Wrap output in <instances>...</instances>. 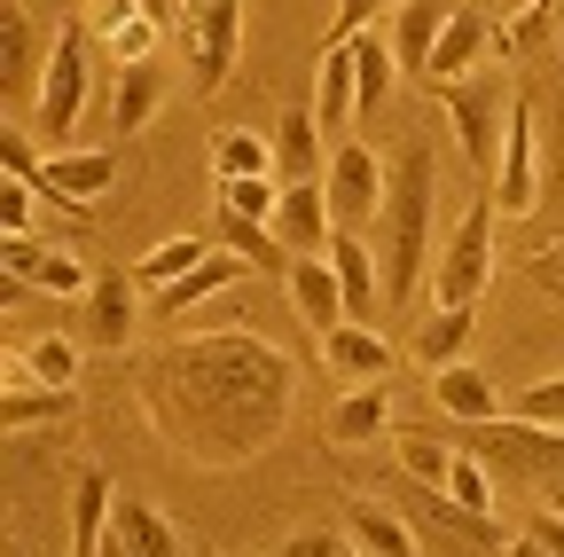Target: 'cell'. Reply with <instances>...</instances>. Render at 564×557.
<instances>
[{
    "instance_id": "1",
    "label": "cell",
    "mask_w": 564,
    "mask_h": 557,
    "mask_svg": "<svg viewBox=\"0 0 564 557\" xmlns=\"http://www.w3.org/2000/svg\"><path fill=\"white\" fill-rule=\"evenodd\" d=\"M141 416L196 471L259 463L299 416V369L259 330H196L141 362Z\"/></svg>"
},
{
    "instance_id": "2",
    "label": "cell",
    "mask_w": 564,
    "mask_h": 557,
    "mask_svg": "<svg viewBox=\"0 0 564 557\" xmlns=\"http://www.w3.org/2000/svg\"><path fill=\"white\" fill-rule=\"evenodd\" d=\"M432 142H408L392 158V196L377 221V267H384V307H408L423 283H432Z\"/></svg>"
},
{
    "instance_id": "3",
    "label": "cell",
    "mask_w": 564,
    "mask_h": 557,
    "mask_svg": "<svg viewBox=\"0 0 564 557\" xmlns=\"http://www.w3.org/2000/svg\"><path fill=\"white\" fill-rule=\"evenodd\" d=\"M494 196H470L463 204V221L447 228V244H440V259H432V307H470L478 291H486V275H494Z\"/></svg>"
},
{
    "instance_id": "4",
    "label": "cell",
    "mask_w": 564,
    "mask_h": 557,
    "mask_svg": "<svg viewBox=\"0 0 564 557\" xmlns=\"http://www.w3.org/2000/svg\"><path fill=\"white\" fill-rule=\"evenodd\" d=\"M173 32L188 40L196 63V95H220L236 79V55H243V0H173Z\"/></svg>"
},
{
    "instance_id": "5",
    "label": "cell",
    "mask_w": 564,
    "mask_h": 557,
    "mask_svg": "<svg viewBox=\"0 0 564 557\" xmlns=\"http://www.w3.org/2000/svg\"><path fill=\"white\" fill-rule=\"evenodd\" d=\"M432 95H440V110H447V126H455L463 158H470L478 173H494L502 133H510V110H518V103H502V95H510L502 72H470V79H455V87H432Z\"/></svg>"
},
{
    "instance_id": "6",
    "label": "cell",
    "mask_w": 564,
    "mask_h": 557,
    "mask_svg": "<svg viewBox=\"0 0 564 557\" xmlns=\"http://www.w3.org/2000/svg\"><path fill=\"white\" fill-rule=\"evenodd\" d=\"M322 189H329L337 236H377V221H384V196H392V165H384L369 142H345V150L329 158Z\"/></svg>"
},
{
    "instance_id": "7",
    "label": "cell",
    "mask_w": 564,
    "mask_h": 557,
    "mask_svg": "<svg viewBox=\"0 0 564 557\" xmlns=\"http://www.w3.org/2000/svg\"><path fill=\"white\" fill-rule=\"evenodd\" d=\"M79 110H87V24H63L47 40V79H40V103H32L24 126L63 150V133L79 126Z\"/></svg>"
},
{
    "instance_id": "8",
    "label": "cell",
    "mask_w": 564,
    "mask_h": 557,
    "mask_svg": "<svg viewBox=\"0 0 564 557\" xmlns=\"http://www.w3.org/2000/svg\"><path fill=\"white\" fill-rule=\"evenodd\" d=\"M0 267H9L17 291H55V299H79L95 291V267L70 251V244H40V236H0Z\"/></svg>"
},
{
    "instance_id": "9",
    "label": "cell",
    "mask_w": 564,
    "mask_h": 557,
    "mask_svg": "<svg viewBox=\"0 0 564 557\" xmlns=\"http://www.w3.org/2000/svg\"><path fill=\"white\" fill-rule=\"evenodd\" d=\"M494 213L502 221H525L533 204H541V158H533V110L518 103L510 110V133H502V158H494Z\"/></svg>"
},
{
    "instance_id": "10",
    "label": "cell",
    "mask_w": 564,
    "mask_h": 557,
    "mask_svg": "<svg viewBox=\"0 0 564 557\" xmlns=\"http://www.w3.org/2000/svg\"><path fill=\"white\" fill-rule=\"evenodd\" d=\"M274 244L291 251V259H329L337 244V213H329V189L322 181H291L274 204Z\"/></svg>"
},
{
    "instance_id": "11",
    "label": "cell",
    "mask_w": 564,
    "mask_h": 557,
    "mask_svg": "<svg viewBox=\"0 0 564 557\" xmlns=\"http://www.w3.org/2000/svg\"><path fill=\"white\" fill-rule=\"evenodd\" d=\"M40 79H47V55H40L32 9H24V0H0V95H9V103L32 118V103H40Z\"/></svg>"
},
{
    "instance_id": "12",
    "label": "cell",
    "mask_w": 564,
    "mask_h": 557,
    "mask_svg": "<svg viewBox=\"0 0 564 557\" xmlns=\"http://www.w3.org/2000/svg\"><path fill=\"white\" fill-rule=\"evenodd\" d=\"M118 181V158L110 150H55L47 165H40V196L47 204H102V189Z\"/></svg>"
},
{
    "instance_id": "13",
    "label": "cell",
    "mask_w": 564,
    "mask_h": 557,
    "mask_svg": "<svg viewBox=\"0 0 564 557\" xmlns=\"http://www.w3.org/2000/svg\"><path fill=\"white\" fill-rule=\"evenodd\" d=\"M87 32L102 40L110 63H126V72H133V63H150L158 40H165V24L141 9V0H95V24H87Z\"/></svg>"
},
{
    "instance_id": "14",
    "label": "cell",
    "mask_w": 564,
    "mask_h": 557,
    "mask_svg": "<svg viewBox=\"0 0 564 557\" xmlns=\"http://www.w3.org/2000/svg\"><path fill=\"white\" fill-rule=\"evenodd\" d=\"M329 267H337V283H345V314L377 330V314H392V307H384V267H377V244H369V236H337V244H329Z\"/></svg>"
},
{
    "instance_id": "15",
    "label": "cell",
    "mask_w": 564,
    "mask_h": 557,
    "mask_svg": "<svg viewBox=\"0 0 564 557\" xmlns=\"http://www.w3.org/2000/svg\"><path fill=\"white\" fill-rule=\"evenodd\" d=\"M243 275H251V259H236V251H212L196 275H181V283H165V291H150V314H158V322H188L204 299H220L228 283H243Z\"/></svg>"
},
{
    "instance_id": "16",
    "label": "cell",
    "mask_w": 564,
    "mask_h": 557,
    "mask_svg": "<svg viewBox=\"0 0 564 557\" xmlns=\"http://www.w3.org/2000/svg\"><path fill=\"white\" fill-rule=\"evenodd\" d=\"M322 362H329L345 385H384V377H392V345H384V330H369V322H337V330L322 338Z\"/></svg>"
},
{
    "instance_id": "17",
    "label": "cell",
    "mask_w": 564,
    "mask_h": 557,
    "mask_svg": "<svg viewBox=\"0 0 564 557\" xmlns=\"http://www.w3.org/2000/svg\"><path fill=\"white\" fill-rule=\"evenodd\" d=\"M455 24V0H400L392 9V55H400V72H432V47H440V32Z\"/></svg>"
},
{
    "instance_id": "18",
    "label": "cell",
    "mask_w": 564,
    "mask_h": 557,
    "mask_svg": "<svg viewBox=\"0 0 564 557\" xmlns=\"http://www.w3.org/2000/svg\"><path fill=\"white\" fill-rule=\"evenodd\" d=\"M110 518H118V486L102 471H79L70 479V557H102Z\"/></svg>"
},
{
    "instance_id": "19",
    "label": "cell",
    "mask_w": 564,
    "mask_h": 557,
    "mask_svg": "<svg viewBox=\"0 0 564 557\" xmlns=\"http://www.w3.org/2000/svg\"><path fill=\"white\" fill-rule=\"evenodd\" d=\"M282 283H291V299H299V322L306 330H337V322H352L345 314V283H337V267L329 259H291V275H282Z\"/></svg>"
},
{
    "instance_id": "20",
    "label": "cell",
    "mask_w": 564,
    "mask_h": 557,
    "mask_svg": "<svg viewBox=\"0 0 564 557\" xmlns=\"http://www.w3.org/2000/svg\"><path fill=\"white\" fill-rule=\"evenodd\" d=\"M329 158H322V118L314 110H282L274 126V181L291 189V181H322Z\"/></svg>"
},
{
    "instance_id": "21",
    "label": "cell",
    "mask_w": 564,
    "mask_h": 557,
    "mask_svg": "<svg viewBox=\"0 0 564 557\" xmlns=\"http://www.w3.org/2000/svg\"><path fill=\"white\" fill-rule=\"evenodd\" d=\"M87 338L102 345V354H126V338H133V275H95V291H87Z\"/></svg>"
},
{
    "instance_id": "22",
    "label": "cell",
    "mask_w": 564,
    "mask_h": 557,
    "mask_svg": "<svg viewBox=\"0 0 564 557\" xmlns=\"http://www.w3.org/2000/svg\"><path fill=\"white\" fill-rule=\"evenodd\" d=\"M486 40H494V24L478 17V9H455V24L440 32V47H432V87H455V79H470L478 72V55H486Z\"/></svg>"
},
{
    "instance_id": "23",
    "label": "cell",
    "mask_w": 564,
    "mask_h": 557,
    "mask_svg": "<svg viewBox=\"0 0 564 557\" xmlns=\"http://www.w3.org/2000/svg\"><path fill=\"white\" fill-rule=\"evenodd\" d=\"M384 432H392V385H352L337 400V416H329V440L337 448H369Z\"/></svg>"
},
{
    "instance_id": "24",
    "label": "cell",
    "mask_w": 564,
    "mask_h": 557,
    "mask_svg": "<svg viewBox=\"0 0 564 557\" xmlns=\"http://www.w3.org/2000/svg\"><path fill=\"white\" fill-rule=\"evenodd\" d=\"M432 400H440V408L455 416V425H494V416H510V400L494 393V385H486V377H478L470 362L440 369V377H432Z\"/></svg>"
},
{
    "instance_id": "25",
    "label": "cell",
    "mask_w": 564,
    "mask_h": 557,
    "mask_svg": "<svg viewBox=\"0 0 564 557\" xmlns=\"http://www.w3.org/2000/svg\"><path fill=\"white\" fill-rule=\"evenodd\" d=\"M470 330H478V322H470V307H432V314L415 322V362L432 369V377H440V369H455V362H463V345H470Z\"/></svg>"
},
{
    "instance_id": "26",
    "label": "cell",
    "mask_w": 564,
    "mask_h": 557,
    "mask_svg": "<svg viewBox=\"0 0 564 557\" xmlns=\"http://www.w3.org/2000/svg\"><path fill=\"white\" fill-rule=\"evenodd\" d=\"M314 118H322V133H329V126H352V118H361V79H352V47H322V87H314Z\"/></svg>"
},
{
    "instance_id": "27",
    "label": "cell",
    "mask_w": 564,
    "mask_h": 557,
    "mask_svg": "<svg viewBox=\"0 0 564 557\" xmlns=\"http://www.w3.org/2000/svg\"><path fill=\"white\" fill-rule=\"evenodd\" d=\"M40 425H70V393L55 385H9L0 393V432H40Z\"/></svg>"
},
{
    "instance_id": "28",
    "label": "cell",
    "mask_w": 564,
    "mask_h": 557,
    "mask_svg": "<svg viewBox=\"0 0 564 557\" xmlns=\"http://www.w3.org/2000/svg\"><path fill=\"white\" fill-rule=\"evenodd\" d=\"M118 534H126V549H133V557H181L173 518H165L158 503H141V495H118Z\"/></svg>"
},
{
    "instance_id": "29",
    "label": "cell",
    "mask_w": 564,
    "mask_h": 557,
    "mask_svg": "<svg viewBox=\"0 0 564 557\" xmlns=\"http://www.w3.org/2000/svg\"><path fill=\"white\" fill-rule=\"evenodd\" d=\"M204 259H212L204 236H165L158 251H141V259H133V283H141V291H165V283H181V275H196Z\"/></svg>"
},
{
    "instance_id": "30",
    "label": "cell",
    "mask_w": 564,
    "mask_h": 557,
    "mask_svg": "<svg viewBox=\"0 0 564 557\" xmlns=\"http://www.w3.org/2000/svg\"><path fill=\"white\" fill-rule=\"evenodd\" d=\"M345 534H352V549H361V557H415V534H408L392 511H377V503H352V511H345Z\"/></svg>"
},
{
    "instance_id": "31",
    "label": "cell",
    "mask_w": 564,
    "mask_h": 557,
    "mask_svg": "<svg viewBox=\"0 0 564 557\" xmlns=\"http://www.w3.org/2000/svg\"><path fill=\"white\" fill-rule=\"evenodd\" d=\"M212 173H220V181H267V173H274V150L259 142V133L228 126L220 142H212Z\"/></svg>"
},
{
    "instance_id": "32",
    "label": "cell",
    "mask_w": 564,
    "mask_h": 557,
    "mask_svg": "<svg viewBox=\"0 0 564 557\" xmlns=\"http://www.w3.org/2000/svg\"><path fill=\"white\" fill-rule=\"evenodd\" d=\"M17 354H24V369H32L40 385H55V393H70V385H79V345H70L63 330H47V338H24Z\"/></svg>"
},
{
    "instance_id": "33",
    "label": "cell",
    "mask_w": 564,
    "mask_h": 557,
    "mask_svg": "<svg viewBox=\"0 0 564 557\" xmlns=\"http://www.w3.org/2000/svg\"><path fill=\"white\" fill-rule=\"evenodd\" d=\"M158 95H165V79H158V63H133V72L118 79V103H110V126H150L158 118Z\"/></svg>"
},
{
    "instance_id": "34",
    "label": "cell",
    "mask_w": 564,
    "mask_h": 557,
    "mask_svg": "<svg viewBox=\"0 0 564 557\" xmlns=\"http://www.w3.org/2000/svg\"><path fill=\"white\" fill-rule=\"evenodd\" d=\"M447 503H455L463 518H486V511H494V471H486V456L455 448V471H447Z\"/></svg>"
},
{
    "instance_id": "35",
    "label": "cell",
    "mask_w": 564,
    "mask_h": 557,
    "mask_svg": "<svg viewBox=\"0 0 564 557\" xmlns=\"http://www.w3.org/2000/svg\"><path fill=\"white\" fill-rule=\"evenodd\" d=\"M274 204H282V181H220V213L228 221H251V228H274Z\"/></svg>"
},
{
    "instance_id": "36",
    "label": "cell",
    "mask_w": 564,
    "mask_h": 557,
    "mask_svg": "<svg viewBox=\"0 0 564 557\" xmlns=\"http://www.w3.org/2000/svg\"><path fill=\"white\" fill-rule=\"evenodd\" d=\"M510 416H518V425H541V432H564V369L541 377V385H525L510 400Z\"/></svg>"
},
{
    "instance_id": "37",
    "label": "cell",
    "mask_w": 564,
    "mask_h": 557,
    "mask_svg": "<svg viewBox=\"0 0 564 557\" xmlns=\"http://www.w3.org/2000/svg\"><path fill=\"white\" fill-rule=\"evenodd\" d=\"M400 0H337L329 9V32H322V47H345V40H361V32H377V17H392Z\"/></svg>"
},
{
    "instance_id": "38",
    "label": "cell",
    "mask_w": 564,
    "mask_h": 557,
    "mask_svg": "<svg viewBox=\"0 0 564 557\" xmlns=\"http://www.w3.org/2000/svg\"><path fill=\"white\" fill-rule=\"evenodd\" d=\"M400 463L423 479V486H440V495H447V471H455V448H432V440H423V432H400Z\"/></svg>"
},
{
    "instance_id": "39",
    "label": "cell",
    "mask_w": 564,
    "mask_h": 557,
    "mask_svg": "<svg viewBox=\"0 0 564 557\" xmlns=\"http://www.w3.org/2000/svg\"><path fill=\"white\" fill-rule=\"evenodd\" d=\"M32 181H0V236H32Z\"/></svg>"
},
{
    "instance_id": "40",
    "label": "cell",
    "mask_w": 564,
    "mask_h": 557,
    "mask_svg": "<svg viewBox=\"0 0 564 557\" xmlns=\"http://www.w3.org/2000/svg\"><path fill=\"white\" fill-rule=\"evenodd\" d=\"M533 283L564 307V236H549V244H533Z\"/></svg>"
},
{
    "instance_id": "41",
    "label": "cell",
    "mask_w": 564,
    "mask_h": 557,
    "mask_svg": "<svg viewBox=\"0 0 564 557\" xmlns=\"http://www.w3.org/2000/svg\"><path fill=\"white\" fill-rule=\"evenodd\" d=\"M274 557H345V542H337V534H322V526H306V534L282 542Z\"/></svg>"
},
{
    "instance_id": "42",
    "label": "cell",
    "mask_w": 564,
    "mask_h": 557,
    "mask_svg": "<svg viewBox=\"0 0 564 557\" xmlns=\"http://www.w3.org/2000/svg\"><path fill=\"white\" fill-rule=\"evenodd\" d=\"M533 542H541L549 557H564V518H549V511H541V518H533Z\"/></svg>"
},
{
    "instance_id": "43",
    "label": "cell",
    "mask_w": 564,
    "mask_h": 557,
    "mask_svg": "<svg viewBox=\"0 0 564 557\" xmlns=\"http://www.w3.org/2000/svg\"><path fill=\"white\" fill-rule=\"evenodd\" d=\"M549 518H564V479H549Z\"/></svg>"
},
{
    "instance_id": "44",
    "label": "cell",
    "mask_w": 564,
    "mask_h": 557,
    "mask_svg": "<svg viewBox=\"0 0 564 557\" xmlns=\"http://www.w3.org/2000/svg\"><path fill=\"white\" fill-rule=\"evenodd\" d=\"M510 557H549V549H541V542L525 534V542H510Z\"/></svg>"
},
{
    "instance_id": "45",
    "label": "cell",
    "mask_w": 564,
    "mask_h": 557,
    "mask_svg": "<svg viewBox=\"0 0 564 557\" xmlns=\"http://www.w3.org/2000/svg\"><path fill=\"white\" fill-rule=\"evenodd\" d=\"M345 557H361V549H345Z\"/></svg>"
},
{
    "instance_id": "46",
    "label": "cell",
    "mask_w": 564,
    "mask_h": 557,
    "mask_svg": "<svg viewBox=\"0 0 564 557\" xmlns=\"http://www.w3.org/2000/svg\"><path fill=\"white\" fill-rule=\"evenodd\" d=\"M236 557H251V549H236Z\"/></svg>"
}]
</instances>
